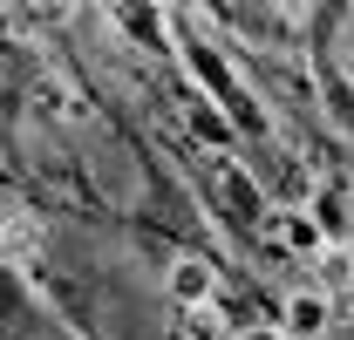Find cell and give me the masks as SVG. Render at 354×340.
Returning a JSON list of instances; mask_svg holds the SVG:
<instances>
[{"label":"cell","instance_id":"obj_4","mask_svg":"<svg viewBox=\"0 0 354 340\" xmlns=\"http://www.w3.org/2000/svg\"><path fill=\"white\" fill-rule=\"evenodd\" d=\"M252 340H272V334H252Z\"/></svg>","mask_w":354,"mask_h":340},{"label":"cell","instance_id":"obj_2","mask_svg":"<svg viewBox=\"0 0 354 340\" xmlns=\"http://www.w3.org/2000/svg\"><path fill=\"white\" fill-rule=\"evenodd\" d=\"M286 334H327V299L320 293H293L286 299Z\"/></svg>","mask_w":354,"mask_h":340},{"label":"cell","instance_id":"obj_3","mask_svg":"<svg viewBox=\"0 0 354 340\" xmlns=\"http://www.w3.org/2000/svg\"><path fill=\"white\" fill-rule=\"evenodd\" d=\"M279 238L293 245V252H320V225L307 211H279Z\"/></svg>","mask_w":354,"mask_h":340},{"label":"cell","instance_id":"obj_1","mask_svg":"<svg viewBox=\"0 0 354 340\" xmlns=\"http://www.w3.org/2000/svg\"><path fill=\"white\" fill-rule=\"evenodd\" d=\"M212 293H218V272H212L205 258H177V265H171V299L184 306V313L212 306Z\"/></svg>","mask_w":354,"mask_h":340}]
</instances>
